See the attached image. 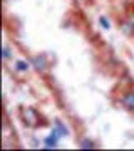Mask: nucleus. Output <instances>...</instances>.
<instances>
[{
    "mask_svg": "<svg viewBox=\"0 0 134 151\" xmlns=\"http://www.w3.org/2000/svg\"><path fill=\"white\" fill-rule=\"evenodd\" d=\"M45 145H47V148H54V146H57V138H55V134H54V138L45 139Z\"/></svg>",
    "mask_w": 134,
    "mask_h": 151,
    "instance_id": "nucleus-2",
    "label": "nucleus"
},
{
    "mask_svg": "<svg viewBox=\"0 0 134 151\" xmlns=\"http://www.w3.org/2000/svg\"><path fill=\"white\" fill-rule=\"evenodd\" d=\"M101 22H102V25H104V27H106V29H109V24H107V20H106V19H104V17H102V19H101Z\"/></svg>",
    "mask_w": 134,
    "mask_h": 151,
    "instance_id": "nucleus-5",
    "label": "nucleus"
},
{
    "mask_svg": "<svg viewBox=\"0 0 134 151\" xmlns=\"http://www.w3.org/2000/svg\"><path fill=\"white\" fill-rule=\"evenodd\" d=\"M80 148H86V150H91V148H94V145H92V141L84 139V141H80Z\"/></svg>",
    "mask_w": 134,
    "mask_h": 151,
    "instance_id": "nucleus-3",
    "label": "nucleus"
},
{
    "mask_svg": "<svg viewBox=\"0 0 134 151\" xmlns=\"http://www.w3.org/2000/svg\"><path fill=\"white\" fill-rule=\"evenodd\" d=\"M17 67H19V69H20V70H25V69H27L25 62H19V64H17Z\"/></svg>",
    "mask_w": 134,
    "mask_h": 151,
    "instance_id": "nucleus-4",
    "label": "nucleus"
},
{
    "mask_svg": "<svg viewBox=\"0 0 134 151\" xmlns=\"http://www.w3.org/2000/svg\"><path fill=\"white\" fill-rule=\"evenodd\" d=\"M123 104L128 109H134V92H131V94H128V96H124Z\"/></svg>",
    "mask_w": 134,
    "mask_h": 151,
    "instance_id": "nucleus-1",
    "label": "nucleus"
}]
</instances>
